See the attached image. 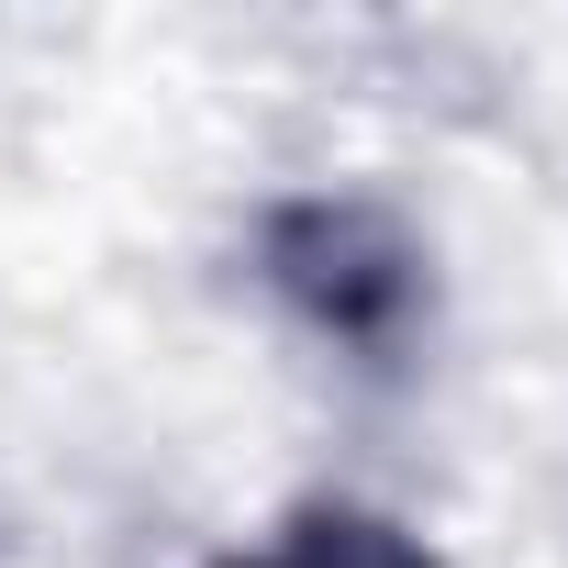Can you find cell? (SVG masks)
<instances>
[{"label": "cell", "mask_w": 568, "mask_h": 568, "mask_svg": "<svg viewBox=\"0 0 568 568\" xmlns=\"http://www.w3.org/2000/svg\"><path fill=\"white\" fill-rule=\"evenodd\" d=\"M234 568H435L402 524H379V513H302L278 546H256V557H234Z\"/></svg>", "instance_id": "obj_1"}]
</instances>
